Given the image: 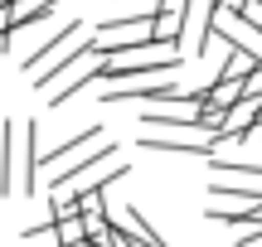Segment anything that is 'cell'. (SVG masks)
Instances as JSON below:
<instances>
[{
    "mask_svg": "<svg viewBox=\"0 0 262 247\" xmlns=\"http://www.w3.org/2000/svg\"><path fill=\"white\" fill-rule=\"evenodd\" d=\"M15 126L19 121H5L0 126V194H15Z\"/></svg>",
    "mask_w": 262,
    "mask_h": 247,
    "instance_id": "obj_8",
    "label": "cell"
},
{
    "mask_svg": "<svg viewBox=\"0 0 262 247\" xmlns=\"http://www.w3.org/2000/svg\"><path fill=\"white\" fill-rule=\"evenodd\" d=\"M5 5H10V0H0V10H5Z\"/></svg>",
    "mask_w": 262,
    "mask_h": 247,
    "instance_id": "obj_11",
    "label": "cell"
},
{
    "mask_svg": "<svg viewBox=\"0 0 262 247\" xmlns=\"http://www.w3.org/2000/svg\"><path fill=\"white\" fill-rule=\"evenodd\" d=\"M97 68H102V54H97V63H83V68H73L68 78H58V83L49 87V107H68L88 83H97Z\"/></svg>",
    "mask_w": 262,
    "mask_h": 247,
    "instance_id": "obj_5",
    "label": "cell"
},
{
    "mask_svg": "<svg viewBox=\"0 0 262 247\" xmlns=\"http://www.w3.org/2000/svg\"><path fill=\"white\" fill-rule=\"evenodd\" d=\"M39 126L34 121H25V126H15V194L25 189V194H34V180H39Z\"/></svg>",
    "mask_w": 262,
    "mask_h": 247,
    "instance_id": "obj_3",
    "label": "cell"
},
{
    "mask_svg": "<svg viewBox=\"0 0 262 247\" xmlns=\"http://www.w3.org/2000/svg\"><path fill=\"white\" fill-rule=\"evenodd\" d=\"M117 228H126V233H131V238H136L141 247H170V242L160 238L156 228H150V218L136 209V204H126V223H117Z\"/></svg>",
    "mask_w": 262,
    "mask_h": 247,
    "instance_id": "obj_9",
    "label": "cell"
},
{
    "mask_svg": "<svg viewBox=\"0 0 262 247\" xmlns=\"http://www.w3.org/2000/svg\"><path fill=\"white\" fill-rule=\"evenodd\" d=\"M93 54H97V44H93V39H83V34H78V44L68 48V54L58 48V54H54V63H49V68H39V73H34V87H39V92H49V87H54L58 78H68L73 68H83V63H88Z\"/></svg>",
    "mask_w": 262,
    "mask_h": 247,
    "instance_id": "obj_4",
    "label": "cell"
},
{
    "mask_svg": "<svg viewBox=\"0 0 262 247\" xmlns=\"http://www.w3.org/2000/svg\"><path fill=\"white\" fill-rule=\"evenodd\" d=\"M93 141H102V126H83V131H78V136H68L63 145L44 151V155H39V170H54V165H63L73 151H83V145H93Z\"/></svg>",
    "mask_w": 262,
    "mask_h": 247,
    "instance_id": "obj_7",
    "label": "cell"
},
{
    "mask_svg": "<svg viewBox=\"0 0 262 247\" xmlns=\"http://www.w3.org/2000/svg\"><path fill=\"white\" fill-rule=\"evenodd\" d=\"M262 242V213H257V228L253 233H243V238H238V247H257Z\"/></svg>",
    "mask_w": 262,
    "mask_h": 247,
    "instance_id": "obj_10",
    "label": "cell"
},
{
    "mask_svg": "<svg viewBox=\"0 0 262 247\" xmlns=\"http://www.w3.org/2000/svg\"><path fill=\"white\" fill-rule=\"evenodd\" d=\"M83 29H88V24H83V19H63V24H58V29H54V34H49V39H44V44H39V48H34V54H25V68H44V58H54V54H58V48H63V44H68V39H78V34H83Z\"/></svg>",
    "mask_w": 262,
    "mask_h": 247,
    "instance_id": "obj_6",
    "label": "cell"
},
{
    "mask_svg": "<svg viewBox=\"0 0 262 247\" xmlns=\"http://www.w3.org/2000/svg\"><path fill=\"white\" fill-rule=\"evenodd\" d=\"M117 155H122V145H93V151L83 145V151H73V155H68L73 165H63V170L54 165L44 184H49V189H68V184H83V180H93V175L102 170L107 160H117Z\"/></svg>",
    "mask_w": 262,
    "mask_h": 247,
    "instance_id": "obj_1",
    "label": "cell"
},
{
    "mask_svg": "<svg viewBox=\"0 0 262 247\" xmlns=\"http://www.w3.org/2000/svg\"><path fill=\"white\" fill-rule=\"evenodd\" d=\"M141 151H156V155H194V160H209L219 151L214 136H194V131H170V136H141Z\"/></svg>",
    "mask_w": 262,
    "mask_h": 247,
    "instance_id": "obj_2",
    "label": "cell"
}]
</instances>
